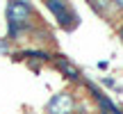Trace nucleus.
Instances as JSON below:
<instances>
[{
    "label": "nucleus",
    "mask_w": 123,
    "mask_h": 114,
    "mask_svg": "<svg viewBox=\"0 0 123 114\" xmlns=\"http://www.w3.org/2000/svg\"><path fill=\"white\" fill-rule=\"evenodd\" d=\"M87 87H89V91L93 94V98H96V101H98V105H100V110L105 112V114H123V112L119 110V107H116L114 103H112L110 98H107L105 94L100 91V89H96V87H93L91 82H87Z\"/></svg>",
    "instance_id": "nucleus-3"
},
{
    "label": "nucleus",
    "mask_w": 123,
    "mask_h": 114,
    "mask_svg": "<svg viewBox=\"0 0 123 114\" xmlns=\"http://www.w3.org/2000/svg\"><path fill=\"white\" fill-rule=\"evenodd\" d=\"M73 110H75V101L68 91L55 94L48 101V114H71Z\"/></svg>",
    "instance_id": "nucleus-2"
},
{
    "label": "nucleus",
    "mask_w": 123,
    "mask_h": 114,
    "mask_svg": "<svg viewBox=\"0 0 123 114\" xmlns=\"http://www.w3.org/2000/svg\"><path fill=\"white\" fill-rule=\"evenodd\" d=\"M18 57H37V59H48V53H41V50H25V53H18Z\"/></svg>",
    "instance_id": "nucleus-6"
},
{
    "label": "nucleus",
    "mask_w": 123,
    "mask_h": 114,
    "mask_svg": "<svg viewBox=\"0 0 123 114\" xmlns=\"http://www.w3.org/2000/svg\"><path fill=\"white\" fill-rule=\"evenodd\" d=\"M32 16V5L16 0L7 5V23H9V37H18L27 27V21Z\"/></svg>",
    "instance_id": "nucleus-1"
},
{
    "label": "nucleus",
    "mask_w": 123,
    "mask_h": 114,
    "mask_svg": "<svg viewBox=\"0 0 123 114\" xmlns=\"http://www.w3.org/2000/svg\"><path fill=\"white\" fill-rule=\"evenodd\" d=\"M55 64H57V69H59V71H62V73H64V75H66L68 80H78V78H80V71L75 69V66L71 64L68 59H64L62 55H57V59H55Z\"/></svg>",
    "instance_id": "nucleus-5"
},
{
    "label": "nucleus",
    "mask_w": 123,
    "mask_h": 114,
    "mask_svg": "<svg viewBox=\"0 0 123 114\" xmlns=\"http://www.w3.org/2000/svg\"><path fill=\"white\" fill-rule=\"evenodd\" d=\"M116 7H119V9H123V0H119V2H116Z\"/></svg>",
    "instance_id": "nucleus-7"
},
{
    "label": "nucleus",
    "mask_w": 123,
    "mask_h": 114,
    "mask_svg": "<svg viewBox=\"0 0 123 114\" xmlns=\"http://www.w3.org/2000/svg\"><path fill=\"white\" fill-rule=\"evenodd\" d=\"M46 7H48V12H53L55 16L59 18V25H62V27H71V25H68V14H71V9H68V5H66V2H59V0H48V2H46Z\"/></svg>",
    "instance_id": "nucleus-4"
},
{
    "label": "nucleus",
    "mask_w": 123,
    "mask_h": 114,
    "mask_svg": "<svg viewBox=\"0 0 123 114\" xmlns=\"http://www.w3.org/2000/svg\"><path fill=\"white\" fill-rule=\"evenodd\" d=\"M119 37H121V39H123V25L119 27Z\"/></svg>",
    "instance_id": "nucleus-8"
}]
</instances>
